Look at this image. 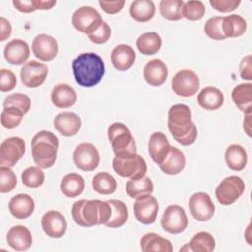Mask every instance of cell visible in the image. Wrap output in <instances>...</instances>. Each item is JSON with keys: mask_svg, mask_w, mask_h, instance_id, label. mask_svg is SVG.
I'll return each mask as SVG.
<instances>
[{"mask_svg": "<svg viewBox=\"0 0 252 252\" xmlns=\"http://www.w3.org/2000/svg\"><path fill=\"white\" fill-rule=\"evenodd\" d=\"M167 126L173 139L183 146H190L197 139V127L192 121L191 109L186 104L178 103L169 108Z\"/></svg>", "mask_w": 252, "mask_h": 252, "instance_id": "6da1fadb", "label": "cell"}, {"mask_svg": "<svg viewBox=\"0 0 252 252\" xmlns=\"http://www.w3.org/2000/svg\"><path fill=\"white\" fill-rule=\"evenodd\" d=\"M74 221L83 227L105 224L111 217L112 209L108 201L79 200L72 206Z\"/></svg>", "mask_w": 252, "mask_h": 252, "instance_id": "7a4b0ae2", "label": "cell"}, {"mask_svg": "<svg viewBox=\"0 0 252 252\" xmlns=\"http://www.w3.org/2000/svg\"><path fill=\"white\" fill-rule=\"evenodd\" d=\"M72 69L76 83L85 88L96 86L105 73L102 58L94 52H85L78 55L72 62Z\"/></svg>", "mask_w": 252, "mask_h": 252, "instance_id": "3957f363", "label": "cell"}, {"mask_svg": "<svg viewBox=\"0 0 252 252\" xmlns=\"http://www.w3.org/2000/svg\"><path fill=\"white\" fill-rule=\"evenodd\" d=\"M59 140L50 131L37 132L32 140V155L35 164L41 169L51 167L57 158Z\"/></svg>", "mask_w": 252, "mask_h": 252, "instance_id": "277c9868", "label": "cell"}, {"mask_svg": "<svg viewBox=\"0 0 252 252\" xmlns=\"http://www.w3.org/2000/svg\"><path fill=\"white\" fill-rule=\"evenodd\" d=\"M107 137L115 156L137 153L135 139L130 129L121 122H114L107 129Z\"/></svg>", "mask_w": 252, "mask_h": 252, "instance_id": "5b68a950", "label": "cell"}, {"mask_svg": "<svg viewBox=\"0 0 252 252\" xmlns=\"http://www.w3.org/2000/svg\"><path fill=\"white\" fill-rule=\"evenodd\" d=\"M112 167L121 177L140 178L147 172V163L137 153L115 156L112 159Z\"/></svg>", "mask_w": 252, "mask_h": 252, "instance_id": "8992f818", "label": "cell"}, {"mask_svg": "<svg viewBox=\"0 0 252 252\" xmlns=\"http://www.w3.org/2000/svg\"><path fill=\"white\" fill-rule=\"evenodd\" d=\"M245 191V184L242 178L236 175L225 177L217 186L215 195L218 202L223 206L232 205Z\"/></svg>", "mask_w": 252, "mask_h": 252, "instance_id": "52a82bcc", "label": "cell"}, {"mask_svg": "<svg viewBox=\"0 0 252 252\" xmlns=\"http://www.w3.org/2000/svg\"><path fill=\"white\" fill-rule=\"evenodd\" d=\"M100 14L91 6L78 8L72 15V25L80 32L87 35L94 32L102 22Z\"/></svg>", "mask_w": 252, "mask_h": 252, "instance_id": "ba28073f", "label": "cell"}, {"mask_svg": "<svg viewBox=\"0 0 252 252\" xmlns=\"http://www.w3.org/2000/svg\"><path fill=\"white\" fill-rule=\"evenodd\" d=\"M73 160L79 169L83 171H93L99 164V152L96 147L91 143H81L74 150Z\"/></svg>", "mask_w": 252, "mask_h": 252, "instance_id": "9c48e42d", "label": "cell"}, {"mask_svg": "<svg viewBox=\"0 0 252 252\" xmlns=\"http://www.w3.org/2000/svg\"><path fill=\"white\" fill-rule=\"evenodd\" d=\"M200 80L197 74L189 69L178 71L171 80V88L173 92L182 97L194 95L199 90Z\"/></svg>", "mask_w": 252, "mask_h": 252, "instance_id": "30bf717a", "label": "cell"}, {"mask_svg": "<svg viewBox=\"0 0 252 252\" xmlns=\"http://www.w3.org/2000/svg\"><path fill=\"white\" fill-rule=\"evenodd\" d=\"M161 227L168 233L178 234L183 232L188 225L185 210L179 205L168 206L162 215Z\"/></svg>", "mask_w": 252, "mask_h": 252, "instance_id": "8fae6325", "label": "cell"}, {"mask_svg": "<svg viewBox=\"0 0 252 252\" xmlns=\"http://www.w3.org/2000/svg\"><path fill=\"white\" fill-rule=\"evenodd\" d=\"M26 151L25 141L21 137H10L0 145V165L13 167Z\"/></svg>", "mask_w": 252, "mask_h": 252, "instance_id": "7c38bea8", "label": "cell"}, {"mask_svg": "<svg viewBox=\"0 0 252 252\" xmlns=\"http://www.w3.org/2000/svg\"><path fill=\"white\" fill-rule=\"evenodd\" d=\"M47 74V66L36 60L26 62L20 71L22 84L27 88H37L41 86L44 83Z\"/></svg>", "mask_w": 252, "mask_h": 252, "instance_id": "4fadbf2b", "label": "cell"}, {"mask_svg": "<svg viewBox=\"0 0 252 252\" xmlns=\"http://www.w3.org/2000/svg\"><path fill=\"white\" fill-rule=\"evenodd\" d=\"M158 200L151 194L142 195L136 198L133 206L135 218L143 224H152L155 222L158 213Z\"/></svg>", "mask_w": 252, "mask_h": 252, "instance_id": "5bb4252c", "label": "cell"}, {"mask_svg": "<svg viewBox=\"0 0 252 252\" xmlns=\"http://www.w3.org/2000/svg\"><path fill=\"white\" fill-rule=\"evenodd\" d=\"M189 209L193 218L199 221H207L215 214V205L205 192H197L190 197Z\"/></svg>", "mask_w": 252, "mask_h": 252, "instance_id": "9a60e30c", "label": "cell"}, {"mask_svg": "<svg viewBox=\"0 0 252 252\" xmlns=\"http://www.w3.org/2000/svg\"><path fill=\"white\" fill-rule=\"evenodd\" d=\"M41 227L47 236L51 238H60L66 233L67 220L60 212L50 210L42 216Z\"/></svg>", "mask_w": 252, "mask_h": 252, "instance_id": "2e32d148", "label": "cell"}, {"mask_svg": "<svg viewBox=\"0 0 252 252\" xmlns=\"http://www.w3.org/2000/svg\"><path fill=\"white\" fill-rule=\"evenodd\" d=\"M32 49L35 57L41 61H51L58 53V43L56 39L46 33H40L32 40Z\"/></svg>", "mask_w": 252, "mask_h": 252, "instance_id": "e0dca14e", "label": "cell"}, {"mask_svg": "<svg viewBox=\"0 0 252 252\" xmlns=\"http://www.w3.org/2000/svg\"><path fill=\"white\" fill-rule=\"evenodd\" d=\"M143 74L145 81L150 86L159 87L165 83L168 77V69L161 59L155 58L147 62Z\"/></svg>", "mask_w": 252, "mask_h": 252, "instance_id": "ac0fdd59", "label": "cell"}, {"mask_svg": "<svg viewBox=\"0 0 252 252\" xmlns=\"http://www.w3.org/2000/svg\"><path fill=\"white\" fill-rule=\"evenodd\" d=\"M54 128L65 137L76 135L82 126V121L79 115L75 112L63 111L58 113L53 119Z\"/></svg>", "mask_w": 252, "mask_h": 252, "instance_id": "d6986e66", "label": "cell"}, {"mask_svg": "<svg viewBox=\"0 0 252 252\" xmlns=\"http://www.w3.org/2000/svg\"><path fill=\"white\" fill-rule=\"evenodd\" d=\"M171 146L168 139L162 132H154L150 136L148 143L149 155L153 161L158 165L161 164V162L164 160Z\"/></svg>", "mask_w": 252, "mask_h": 252, "instance_id": "ffe728a7", "label": "cell"}, {"mask_svg": "<svg viewBox=\"0 0 252 252\" xmlns=\"http://www.w3.org/2000/svg\"><path fill=\"white\" fill-rule=\"evenodd\" d=\"M30 56L29 44L23 39H12L4 48V57L9 64H25Z\"/></svg>", "mask_w": 252, "mask_h": 252, "instance_id": "44dd1931", "label": "cell"}, {"mask_svg": "<svg viewBox=\"0 0 252 252\" xmlns=\"http://www.w3.org/2000/svg\"><path fill=\"white\" fill-rule=\"evenodd\" d=\"M111 63L118 71H127L135 63L136 53L132 46L128 44H118L111 51Z\"/></svg>", "mask_w": 252, "mask_h": 252, "instance_id": "7402d4cb", "label": "cell"}, {"mask_svg": "<svg viewBox=\"0 0 252 252\" xmlns=\"http://www.w3.org/2000/svg\"><path fill=\"white\" fill-rule=\"evenodd\" d=\"M9 211L13 217L24 220L32 216L34 211V200L28 194H18L11 198L8 204Z\"/></svg>", "mask_w": 252, "mask_h": 252, "instance_id": "603a6c76", "label": "cell"}, {"mask_svg": "<svg viewBox=\"0 0 252 252\" xmlns=\"http://www.w3.org/2000/svg\"><path fill=\"white\" fill-rule=\"evenodd\" d=\"M7 243L16 251H25L32 246V236L26 226L14 225L8 230Z\"/></svg>", "mask_w": 252, "mask_h": 252, "instance_id": "cb8c5ba5", "label": "cell"}, {"mask_svg": "<svg viewBox=\"0 0 252 252\" xmlns=\"http://www.w3.org/2000/svg\"><path fill=\"white\" fill-rule=\"evenodd\" d=\"M51 101L58 108H69L77 101V93L73 87L61 83L56 85L51 91Z\"/></svg>", "mask_w": 252, "mask_h": 252, "instance_id": "d4e9b609", "label": "cell"}, {"mask_svg": "<svg viewBox=\"0 0 252 252\" xmlns=\"http://www.w3.org/2000/svg\"><path fill=\"white\" fill-rule=\"evenodd\" d=\"M198 104L206 110H217L224 102L223 93L213 86H207L202 89L197 96Z\"/></svg>", "mask_w": 252, "mask_h": 252, "instance_id": "484cf974", "label": "cell"}, {"mask_svg": "<svg viewBox=\"0 0 252 252\" xmlns=\"http://www.w3.org/2000/svg\"><path fill=\"white\" fill-rule=\"evenodd\" d=\"M185 164L186 158L183 152L178 148L171 146L166 158L161 164H159V168L167 175H176L184 169Z\"/></svg>", "mask_w": 252, "mask_h": 252, "instance_id": "4316f807", "label": "cell"}, {"mask_svg": "<svg viewBox=\"0 0 252 252\" xmlns=\"http://www.w3.org/2000/svg\"><path fill=\"white\" fill-rule=\"evenodd\" d=\"M231 98L235 105L244 112V114L251 113L252 109V84L242 83L233 88L231 92Z\"/></svg>", "mask_w": 252, "mask_h": 252, "instance_id": "83f0119b", "label": "cell"}, {"mask_svg": "<svg viewBox=\"0 0 252 252\" xmlns=\"http://www.w3.org/2000/svg\"><path fill=\"white\" fill-rule=\"evenodd\" d=\"M140 245L142 251L144 252H171L173 250V246L168 239L155 232H148L144 234L140 240Z\"/></svg>", "mask_w": 252, "mask_h": 252, "instance_id": "f1b7e54d", "label": "cell"}, {"mask_svg": "<svg viewBox=\"0 0 252 252\" xmlns=\"http://www.w3.org/2000/svg\"><path fill=\"white\" fill-rule=\"evenodd\" d=\"M224 158L227 166L231 170L240 171L245 168L248 157L245 149L242 146L238 144H232L226 149Z\"/></svg>", "mask_w": 252, "mask_h": 252, "instance_id": "f546056e", "label": "cell"}, {"mask_svg": "<svg viewBox=\"0 0 252 252\" xmlns=\"http://www.w3.org/2000/svg\"><path fill=\"white\" fill-rule=\"evenodd\" d=\"M85 189L84 178L75 172L63 176L60 183V191L68 198H75L83 193Z\"/></svg>", "mask_w": 252, "mask_h": 252, "instance_id": "4dcf8cb0", "label": "cell"}, {"mask_svg": "<svg viewBox=\"0 0 252 252\" xmlns=\"http://www.w3.org/2000/svg\"><path fill=\"white\" fill-rule=\"evenodd\" d=\"M162 39L158 32H148L142 33L136 41L138 50L144 55H153L159 51Z\"/></svg>", "mask_w": 252, "mask_h": 252, "instance_id": "1f68e13d", "label": "cell"}, {"mask_svg": "<svg viewBox=\"0 0 252 252\" xmlns=\"http://www.w3.org/2000/svg\"><path fill=\"white\" fill-rule=\"evenodd\" d=\"M247 29V23L240 15H229L222 19V32L227 37H238L242 35Z\"/></svg>", "mask_w": 252, "mask_h": 252, "instance_id": "d6a6232c", "label": "cell"}, {"mask_svg": "<svg viewBox=\"0 0 252 252\" xmlns=\"http://www.w3.org/2000/svg\"><path fill=\"white\" fill-rule=\"evenodd\" d=\"M156 12L155 4L151 0H135L130 6L131 17L140 23L150 21Z\"/></svg>", "mask_w": 252, "mask_h": 252, "instance_id": "836d02e7", "label": "cell"}, {"mask_svg": "<svg viewBox=\"0 0 252 252\" xmlns=\"http://www.w3.org/2000/svg\"><path fill=\"white\" fill-rule=\"evenodd\" d=\"M126 193L129 197L136 199L142 195L152 194L154 191V184L150 177L144 175L140 178H130L126 183Z\"/></svg>", "mask_w": 252, "mask_h": 252, "instance_id": "e575fe53", "label": "cell"}, {"mask_svg": "<svg viewBox=\"0 0 252 252\" xmlns=\"http://www.w3.org/2000/svg\"><path fill=\"white\" fill-rule=\"evenodd\" d=\"M108 202L111 206L112 213H111L110 219L107 220V222L104 225L110 228L121 227L128 220V218H129L128 208L125 205V203L120 200L111 199V200H108Z\"/></svg>", "mask_w": 252, "mask_h": 252, "instance_id": "d590c367", "label": "cell"}, {"mask_svg": "<svg viewBox=\"0 0 252 252\" xmlns=\"http://www.w3.org/2000/svg\"><path fill=\"white\" fill-rule=\"evenodd\" d=\"M93 189L102 195H110L117 189L115 178L108 172H98L92 179Z\"/></svg>", "mask_w": 252, "mask_h": 252, "instance_id": "8d00e7d4", "label": "cell"}, {"mask_svg": "<svg viewBox=\"0 0 252 252\" xmlns=\"http://www.w3.org/2000/svg\"><path fill=\"white\" fill-rule=\"evenodd\" d=\"M188 244L191 251L196 252H212L216 246L215 238L207 231H200L196 233Z\"/></svg>", "mask_w": 252, "mask_h": 252, "instance_id": "74e56055", "label": "cell"}, {"mask_svg": "<svg viewBox=\"0 0 252 252\" xmlns=\"http://www.w3.org/2000/svg\"><path fill=\"white\" fill-rule=\"evenodd\" d=\"M182 0H162L159 3L160 15L169 21H179L183 18Z\"/></svg>", "mask_w": 252, "mask_h": 252, "instance_id": "f35d334b", "label": "cell"}, {"mask_svg": "<svg viewBox=\"0 0 252 252\" xmlns=\"http://www.w3.org/2000/svg\"><path fill=\"white\" fill-rule=\"evenodd\" d=\"M22 182L29 188H38L44 182V172L38 166H30L26 168L21 175Z\"/></svg>", "mask_w": 252, "mask_h": 252, "instance_id": "ab89813d", "label": "cell"}, {"mask_svg": "<svg viewBox=\"0 0 252 252\" xmlns=\"http://www.w3.org/2000/svg\"><path fill=\"white\" fill-rule=\"evenodd\" d=\"M223 17L217 16L208 19L204 25V32L208 37L214 40H224L226 36L222 32Z\"/></svg>", "mask_w": 252, "mask_h": 252, "instance_id": "60d3db41", "label": "cell"}, {"mask_svg": "<svg viewBox=\"0 0 252 252\" xmlns=\"http://www.w3.org/2000/svg\"><path fill=\"white\" fill-rule=\"evenodd\" d=\"M206 12L205 5L202 1L191 0L184 2L182 8V16L183 18L189 21H198L201 20Z\"/></svg>", "mask_w": 252, "mask_h": 252, "instance_id": "b9f144b4", "label": "cell"}, {"mask_svg": "<svg viewBox=\"0 0 252 252\" xmlns=\"http://www.w3.org/2000/svg\"><path fill=\"white\" fill-rule=\"evenodd\" d=\"M23 115L24 113L17 107H4L1 113V124L6 129H14L20 125Z\"/></svg>", "mask_w": 252, "mask_h": 252, "instance_id": "7bdbcfd3", "label": "cell"}, {"mask_svg": "<svg viewBox=\"0 0 252 252\" xmlns=\"http://www.w3.org/2000/svg\"><path fill=\"white\" fill-rule=\"evenodd\" d=\"M9 106L17 107L24 114H26L31 108V99L25 94L15 93L6 96L3 101V107H9Z\"/></svg>", "mask_w": 252, "mask_h": 252, "instance_id": "ee69618b", "label": "cell"}, {"mask_svg": "<svg viewBox=\"0 0 252 252\" xmlns=\"http://www.w3.org/2000/svg\"><path fill=\"white\" fill-rule=\"evenodd\" d=\"M17 185V177L14 171L8 166L0 167V192H11Z\"/></svg>", "mask_w": 252, "mask_h": 252, "instance_id": "f6af8a7d", "label": "cell"}, {"mask_svg": "<svg viewBox=\"0 0 252 252\" xmlns=\"http://www.w3.org/2000/svg\"><path fill=\"white\" fill-rule=\"evenodd\" d=\"M110 35H111V29L109 25L105 21H102L94 32L88 34V37L92 42L95 44H103L108 41V39L110 38Z\"/></svg>", "mask_w": 252, "mask_h": 252, "instance_id": "bcb514c9", "label": "cell"}, {"mask_svg": "<svg viewBox=\"0 0 252 252\" xmlns=\"http://www.w3.org/2000/svg\"><path fill=\"white\" fill-rule=\"evenodd\" d=\"M17 85L15 74L8 69L0 70V90L1 92L12 91Z\"/></svg>", "mask_w": 252, "mask_h": 252, "instance_id": "7dc6e473", "label": "cell"}, {"mask_svg": "<svg viewBox=\"0 0 252 252\" xmlns=\"http://www.w3.org/2000/svg\"><path fill=\"white\" fill-rule=\"evenodd\" d=\"M239 0H210V5L219 12L228 13L234 11L239 5Z\"/></svg>", "mask_w": 252, "mask_h": 252, "instance_id": "c3c4849f", "label": "cell"}, {"mask_svg": "<svg viewBox=\"0 0 252 252\" xmlns=\"http://www.w3.org/2000/svg\"><path fill=\"white\" fill-rule=\"evenodd\" d=\"M98 4L105 13H107L109 15H114V14H116V13H118L122 10V8L125 5V1L124 0H117V1H102V0H99Z\"/></svg>", "mask_w": 252, "mask_h": 252, "instance_id": "681fc988", "label": "cell"}, {"mask_svg": "<svg viewBox=\"0 0 252 252\" xmlns=\"http://www.w3.org/2000/svg\"><path fill=\"white\" fill-rule=\"evenodd\" d=\"M12 3L22 13H32L38 10L37 0H13Z\"/></svg>", "mask_w": 252, "mask_h": 252, "instance_id": "f907efd6", "label": "cell"}, {"mask_svg": "<svg viewBox=\"0 0 252 252\" xmlns=\"http://www.w3.org/2000/svg\"><path fill=\"white\" fill-rule=\"evenodd\" d=\"M239 74L243 80H252V56L246 55L239 64Z\"/></svg>", "mask_w": 252, "mask_h": 252, "instance_id": "816d5d0a", "label": "cell"}, {"mask_svg": "<svg viewBox=\"0 0 252 252\" xmlns=\"http://www.w3.org/2000/svg\"><path fill=\"white\" fill-rule=\"evenodd\" d=\"M12 32V27L10 22L4 17L0 18V40L5 41Z\"/></svg>", "mask_w": 252, "mask_h": 252, "instance_id": "f5cc1de1", "label": "cell"}, {"mask_svg": "<svg viewBox=\"0 0 252 252\" xmlns=\"http://www.w3.org/2000/svg\"><path fill=\"white\" fill-rule=\"evenodd\" d=\"M38 10H50L56 5V1L54 0H37Z\"/></svg>", "mask_w": 252, "mask_h": 252, "instance_id": "db71d44e", "label": "cell"}, {"mask_svg": "<svg viewBox=\"0 0 252 252\" xmlns=\"http://www.w3.org/2000/svg\"><path fill=\"white\" fill-rule=\"evenodd\" d=\"M243 129L246 134L251 137V113L245 114V118L243 121Z\"/></svg>", "mask_w": 252, "mask_h": 252, "instance_id": "11a10c76", "label": "cell"}]
</instances>
